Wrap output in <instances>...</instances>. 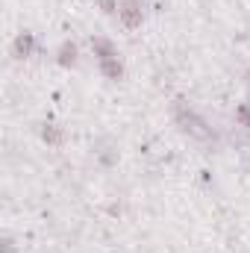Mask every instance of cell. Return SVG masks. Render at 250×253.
<instances>
[{
	"instance_id": "8",
	"label": "cell",
	"mask_w": 250,
	"mask_h": 253,
	"mask_svg": "<svg viewBox=\"0 0 250 253\" xmlns=\"http://www.w3.org/2000/svg\"><path fill=\"white\" fill-rule=\"evenodd\" d=\"M236 121L245 126V129H250V103H242V106L236 109Z\"/></svg>"
},
{
	"instance_id": "1",
	"label": "cell",
	"mask_w": 250,
	"mask_h": 253,
	"mask_svg": "<svg viewBox=\"0 0 250 253\" xmlns=\"http://www.w3.org/2000/svg\"><path fill=\"white\" fill-rule=\"evenodd\" d=\"M174 115H177V124L186 129L188 135H194V138H203V141H209V138H215L212 135V129L209 124L197 115V112H191L183 100H177V106H174Z\"/></svg>"
},
{
	"instance_id": "2",
	"label": "cell",
	"mask_w": 250,
	"mask_h": 253,
	"mask_svg": "<svg viewBox=\"0 0 250 253\" xmlns=\"http://www.w3.org/2000/svg\"><path fill=\"white\" fill-rule=\"evenodd\" d=\"M118 18H121V24H124L126 30L141 27V18H144V12H141V0H124L121 9H118Z\"/></svg>"
},
{
	"instance_id": "11",
	"label": "cell",
	"mask_w": 250,
	"mask_h": 253,
	"mask_svg": "<svg viewBox=\"0 0 250 253\" xmlns=\"http://www.w3.org/2000/svg\"><path fill=\"white\" fill-rule=\"evenodd\" d=\"M248 83H250V71H248Z\"/></svg>"
},
{
	"instance_id": "4",
	"label": "cell",
	"mask_w": 250,
	"mask_h": 253,
	"mask_svg": "<svg viewBox=\"0 0 250 253\" xmlns=\"http://www.w3.org/2000/svg\"><path fill=\"white\" fill-rule=\"evenodd\" d=\"M91 50H94V56H97V62H103V59H115V56H118V50H115V44H112L109 39H103V36H97V39H91Z\"/></svg>"
},
{
	"instance_id": "9",
	"label": "cell",
	"mask_w": 250,
	"mask_h": 253,
	"mask_svg": "<svg viewBox=\"0 0 250 253\" xmlns=\"http://www.w3.org/2000/svg\"><path fill=\"white\" fill-rule=\"evenodd\" d=\"M97 6H100L106 15H115V12L121 9V3H118V0H97Z\"/></svg>"
},
{
	"instance_id": "5",
	"label": "cell",
	"mask_w": 250,
	"mask_h": 253,
	"mask_svg": "<svg viewBox=\"0 0 250 253\" xmlns=\"http://www.w3.org/2000/svg\"><path fill=\"white\" fill-rule=\"evenodd\" d=\"M100 65V74L106 77V80H112V83H118L121 77H124V65H121V59L115 56V59H103V62H97Z\"/></svg>"
},
{
	"instance_id": "6",
	"label": "cell",
	"mask_w": 250,
	"mask_h": 253,
	"mask_svg": "<svg viewBox=\"0 0 250 253\" xmlns=\"http://www.w3.org/2000/svg\"><path fill=\"white\" fill-rule=\"evenodd\" d=\"M56 62L62 65V68L77 65V44H74V42H62V44H59V50H56Z\"/></svg>"
},
{
	"instance_id": "3",
	"label": "cell",
	"mask_w": 250,
	"mask_h": 253,
	"mask_svg": "<svg viewBox=\"0 0 250 253\" xmlns=\"http://www.w3.org/2000/svg\"><path fill=\"white\" fill-rule=\"evenodd\" d=\"M33 50H36V36L33 33H18L15 42H12V56L27 59V56H33Z\"/></svg>"
},
{
	"instance_id": "7",
	"label": "cell",
	"mask_w": 250,
	"mask_h": 253,
	"mask_svg": "<svg viewBox=\"0 0 250 253\" xmlns=\"http://www.w3.org/2000/svg\"><path fill=\"white\" fill-rule=\"evenodd\" d=\"M42 138L47 141V144H62V129L53 124H44L42 126Z\"/></svg>"
},
{
	"instance_id": "10",
	"label": "cell",
	"mask_w": 250,
	"mask_h": 253,
	"mask_svg": "<svg viewBox=\"0 0 250 253\" xmlns=\"http://www.w3.org/2000/svg\"><path fill=\"white\" fill-rule=\"evenodd\" d=\"M3 253H12V239H3Z\"/></svg>"
}]
</instances>
